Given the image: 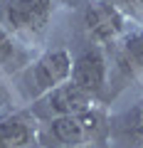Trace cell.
Segmentation results:
<instances>
[{"instance_id":"cell-11","label":"cell","mask_w":143,"mask_h":148,"mask_svg":"<svg viewBox=\"0 0 143 148\" xmlns=\"http://www.w3.org/2000/svg\"><path fill=\"white\" fill-rule=\"evenodd\" d=\"M126 3H131V5H138V8H143V0H126Z\"/></svg>"},{"instance_id":"cell-12","label":"cell","mask_w":143,"mask_h":148,"mask_svg":"<svg viewBox=\"0 0 143 148\" xmlns=\"http://www.w3.org/2000/svg\"><path fill=\"white\" fill-rule=\"evenodd\" d=\"M86 148H91V146H86Z\"/></svg>"},{"instance_id":"cell-7","label":"cell","mask_w":143,"mask_h":148,"mask_svg":"<svg viewBox=\"0 0 143 148\" xmlns=\"http://www.w3.org/2000/svg\"><path fill=\"white\" fill-rule=\"evenodd\" d=\"M30 141V128L22 119H0V148H22Z\"/></svg>"},{"instance_id":"cell-9","label":"cell","mask_w":143,"mask_h":148,"mask_svg":"<svg viewBox=\"0 0 143 148\" xmlns=\"http://www.w3.org/2000/svg\"><path fill=\"white\" fill-rule=\"evenodd\" d=\"M10 54H12V42H10V37L0 30V62L10 59Z\"/></svg>"},{"instance_id":"cell-1","label":"cell","mask_w":143,"mask_h":148,"mask_svg":"<svg viewBox=\"0 0 143 148\" xmlns=\"http://www.w3.org/2000/svg\"><path fill=\"white\" fill-rule=\"evenodd\" d=\"M52 0H5L3 15L20 32H40L49 20Z\"/></svg>"},{"instance_id":"cell-4","label":"cell","mask_w":143,"mask_h":148,"mask_svg":"<svg viewBox=\"0 0 143 148\" xmlns=\"http://www.w3.org/2000/svg\"><path fill=\"white\" fill-rule=\"evenodd\" d=\"M96 128V116L89 111L67 114L52 121V136L62 143H79Z\"/></svg>"},{"instance_id":"cell-8","label":"cell","mask_w":143,"mask_h":148,"mask_svg":"<svg viewBox=\"0 0 143 148\" xmlns=\"http://www.w3.org/2000/svg\"><path fill=\"white\" fill-rule=\"evenodd\" d=\"M123 49H126V54H128L131 62L143 64V32H133V35H128Z\"/></svg>"},{"instance_id":"cell-10","label":"cell","mask_w":143,"mask_h":148,"mask_svg":"<svg viewBox=\"0 0 143 148\" xmlns=\"http://www.w3.org/2000/svg\"><path fill=\"white\" fill-rule=\"evenodd\" d=\"M136 131L143 136V104L138 106V114H136Z\"/></svg>"},{"instance_id":"cell-3","label":"cell","mask_w":143,"mask_h":148,"mask_svg":"<svg viewBox=\"0 0 143 148\" xmlns=\"http://www.w3.org/2000/svg\"><path fill=\"white\" fill-rule=\"evenodd\" d=\"M106 79V67H104V57H101L96 49H89V52L79 54L77 62L72 64V82L81 86L89 94H96V91L104 86Z\"/></svg>"},{"instance_id":"cell-2","label":"cell","mask_w":143,"mask_h":148,"mask_svg":"<svg viewBox=\"0 0 143 148\" xmlns=\"http://www.w3.org/2000/svg\"><path fill=\"white\" fill-rule=\"evenodd\" d=\"M72 74V59L64 49H52L47 52L32 69V82L37 89H54L57 84H62Z\"/></svg>"},{"instance_id":"cell-5","label":"cell","mask_w":143,"mask_h":148,"mask_svg":"<svg viewBox=\"0 0 143 148\" xmlns=\"http://www.w3.org/2000/svg\"><path fill=\"white\" fill-rule=\"evenodd\" d=\"M89 99H91V94H89V91H84L77 82L57 84L54 89H49V106H52V111H57L59 116L86 111Z\"/></svg>"},{"instance_id":"cell-6","label":"cell","mask_w":143,"mask_h":148,"mask_svg":"<svg viewBox=\"0 0 143 148\" xmlns=\"http://www.w3.org/2000/svg\"><path fill=\"white\" fill-rule=\"evenodd\" d=\"M84 20H86L89 32L94 37H99V40L116 37L118 30H121V25H123V20H121V15L116 12V8L106 5V3H94V5H89Z\"/></svg>"}]
</instances>
